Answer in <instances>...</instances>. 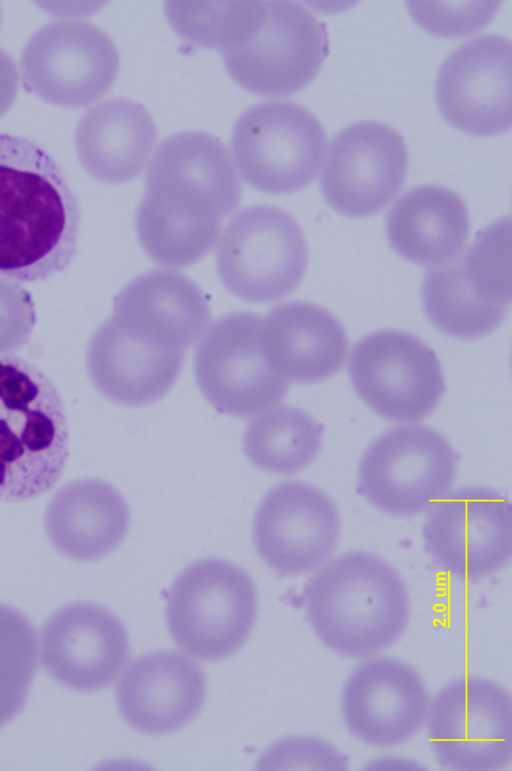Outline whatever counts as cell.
I'll return each mask as SVG.
<instances>
[{
	"mask_svg": "<svg viewBox=\"0 0 512 771\" xmlns=\"http://www.w3.org/2000/svg\"><path fill=\"white\" fill-rule=\"evenodd\" d=\"M137 208L139 242L156 263L176 268L201 260L221 220L238 206L242 187L223 143L187 131L162 141L146 172Z\"/></svg>",
	"mask_w": 512,
	"mask_h": 771,
	"instance_id": "cell-1",
	"label": "cell"
},
{
	"mask_svg": "<svg viewBox=\"0 0 512 771\" xmlns=\"http://www.w3.org/2000/svg\"><path fill=\"white\" fill-rule=\"evenodd\" d=\"M80 212L55 160L36 143L0 134V273L20 282L65 270Z\"/></svg>",
	"mask_w": 512,
	"mask_h": 771,
	"instance_id": "cell-2",
	"label": "cell"
},
{
	"mask_svg": "<svg viewBox=\"0 0 512 771\" xmlns=\"http://www.w3.org/2000/svg\"><path fill=\"white\" fill-rule=\"evenodd\" d=\"M303 600L315 634L345 657H367L387 648L409 619L408 593L399 574L364 551L321 566L306 583Z\"/></svg>",
	"mask_w": 512,
	"mask_h": 771,
	"instance_id": "cell-3",
	"label": "cell"
},
{
	"mask_svg": "<svg viewBox=\"0 0 512 771\" xmlns=\"http://www.w3.org/2000/svg\"><path fill=\"white\" fill-rule=\"evenodd\" d=\"M68 451L67 417L54 383L19 357H0V501L49 491Z\"/></svg>",
	"mask_w": 512,
	"mask_h": 771,
	"instance_id": "cell-4",
	"label": "cell"
},
{
	"mask_svg": "<svg viewBox=\"0 0 512 771\" xmlns=\"http://www.w3.org/2000/svg\"><path fill=\"white\" fill-rule=\"evenodd\" d=\"M511 278V221L502 218L479 231L462 255L429 270L421 290L425 313L450 336L486 335L510 307Z\"/></svg>",
	"mask_w": 512,
	"mask_h": 771,
	"instance_id": "cell-5",
	"label": "cell"
},
{
	"mask_svg": "<svg viewBox=\"0 0 512 771\" xmlns=\"http://www.w3.org/2000/svg\"><path fill=\"white\" fill-rule=\"evenodd\" d=\"M256 611L251 577L230 562L207 558L177 576L168 593L166 619L173 640L184 652L218 660L243 645Z\"/></svg>",
	"mask_w": 512,
	"mask_h": 771,
	"instance_id": "cell-6",
	"label": "cell"
},
{
	"mask_svg": "<svg viewBox=\"0 0 512 771\" xmlns=\"http://www.w3.org/2000/svg\"><path fill=\"white\" fill-rule=\"evenodd\" d=\"M222 284L253 303L277 301L301 282L308 246L295 219L269 205L237 212L225 227L215 253Z\"/></svg>",
	"mask_w": 512,
	"mask_h": 771,
	"instance_id": "cell-7",
	"label": "cell"
},
{
	"mask_svg": "<svg viewBox=\"0 0 512 771\" xmlns=\"http://www.w3.org/2000/svg\"><path fill=\"white\" fill-rule=\"evenodd\" d=\"M457 460L448 440L419 423L395 426L364 452L358 469L362 496L391 516L427 510L452 488Z\"/></svg>",
	"mask_w": 512,
	"mask_h": 771,
	"instance_id": "cell-8",
	"label": "cell"
},
{
	"mask_svg": "<svg viewBox=\"0 0 512 771\" xmlns=\"http://www.w3.org/2000/svg\"><path fill=\"white\" fill-rule=\"evenodd\" d=\"M326 136L319 120L291 101L258 103L238 118L231 152L242 178L267 193H292L316 176Z\"/></svg>",
	"mask_w": 512,
	"mask_h": 771,
	"instance_id": "cell-9",
	"label": "cell"
},
{
	"mask_svg": "<svg viewBox=\"0 0 512 771\" xmlns=\"http://www.w3.org/2000/svg\"><path fill=\"white\" fill-rule=\"evenodd\" d=\"M327 53L325 26L308 9L290 1H269L249 34L223 53V59L229 75L244 89L281 97L309 84Z\"/></svg>",
	"mask_w": 512,
	"mask_h": 771,
	"instance_id": "cell-10",
	"label": "cell"
},
{
	"mask_svg": "<svg viewBox=\"0 0 512 771\" xmlns=\"http://www.w3.org/2000/svg\"><path fill=\"white\" fill-rule=\"evenodd\" d=\"M262 317L232 312L214 321L194 354V374L219 412L249 417L281 402L289 382L271 366L261 336Z\"/></svg>",
	"mask_w": 512,
	"mask_h": 771,
	"instance_id": "cell-11",
	"label": "cell"
},
{
	"mask_svg": "<svg viewBox=\"0 0 512 771\" xmlns=\"http://www.w3.org/2000/svg\"><path fill=\"white\" fill-rule=\"evenodd\" d=\"M348 373L355 392L373 412L400 424L429 416L445 391L433 350L398 330L377 331L358 341Z\"/></svg>",
	"mask_w": 512,
	"mask_h": 771,
	"instance_id": "cell-12",
	"label": "cell"
},
{
	"mask_svg": "<svg viewBox=\"0 0 512 771\" xmlns=\"http://www.w3.org/2000/svg\"><path fill=\"white\" fill-rule=\"evenodd\" d=\"M119 67L112 39L77 20L51 22L29 39L20 58L24 88L61 107H85L110 89Z\"/></svg>",
	"mask_w": 512,
	"mask_h": 771,
	"instance_id": "cell-13",
	"label": "cell"
},
{
	"mask_svg": "<svg viewBox=\"0 0 512 771\" xmlns=\"http://www.w3.org/2000/svg\"><path fill=\"white\" fill-rule=\"evenodd\" d=\"M428 734L439 764L450 770L506 767L512 757L509 693L483 678H463L443 688L430 703Z\"/></svg>",
	"mask_w": 512,
	"mask_h": 771,
	"instance_id": "cell-14",
	"label": "cell"
},
{
	"mask_svg": "<svg viewBox=\"0 0 512 771\" xmlns=\"http://www.w3.org/2000/svg\"><path fill=\"white\" fill-rule=\"evenodd\" d=\"M423 537L427 552L447 573L462 579L488 576L511 557V506L487 487L450 490L427 510Z\"/></svg>",
	"mask_w": 512,
	"mask_h": 771,
	"instance_id": "cell-15",
	"label": "cell"
},
{
	"mask_svg": "<svg viewBox=\"0 0 512 771\" xmlns=\"http://www.w3.org/2000/svg\"><path fill=\"white\" fill-rule=\"evenodd\" d=\"M407 166V149L399 133L378 122L355 123L331 141L320 176L321 190L337 212L369 216L396 196Z\"/></svg>",
	"mask_w": 512,
	"mask_h": 771,
	"instance_id": "cell-16",
	"label": "cell"
},
{
	"mask_svg": "<svg viewBox=\"0 0 512 771\" xmlns=\"http://www.w3.org/2000/svg\"><path fill=\"white\" fill-rule=\"evenodd\" d=\"M340 532L334 502L317 487L300 481H286L270 489L253 522L258 554L280 575L323 566L333 554Z\"/></svg>",
	"mask_w": 512,
	"mask_h": 771,
	"instance_id": "cell-17",
	"label": "cell"
},
{
	"mask_svg": "<svg viewBox=\"0 0 512 771\" xmlns=\"http://www.w3.org/2000/svg\"><path fill=\"white\" fill-rule=\"evenodd\" d=\"M512 45L483 35L459 46L441 65L435 99L445 120L472 135H495L512 123Z\"/></svg>",
	"mask_w": 512,
	"mask_h": 771,
	"instance_id": "cell-18",
	"label": "cell"
},
{
	"mask_svg": "<svg viewBox=\"0 0 512 771\" xmlns=\"http://www.w3.org/2000/svg\"><path fill=\"white\" fill-rule=\"evenodd\" d=\"M430 702L419 675L393 658H374L350 675L342 692L350 733L374 746L398 745L423 726Z\"/></svg>",
	"mask_w": 512,
	"mask_h": 771,
	"instance_id": "cell-19",
	"label": "cell"
},
{
	"mask_svg": "<svg viewBox=\"0 0 512 771\" xmlns=\"http://www.w3.org/2000/svg\"><path fill=\"white\" fill-rule=\"evenodd\" d=\"M42 660L51 676L82 691L112 682L129 656L124 626L107 609L75 603L56 612L45 624Z\"/></svg>",
	"mask_w": 512,
	"mask_h": 771,
	"instance_id": "cell-20",
	"label": "cell"
},
{
	"mask_svg": "<svg viewBox=\"0 0 512 771\" xmlns=\"http://www.w3.org/2000/svg\"><path fill=\"white\" fill-rule=\"evenodd\" d=\"M205 677L189 657L158 651L135 659L117 686L123 718L149 734L177 730L193 719L205 697Z\"/></svg>",
	"mask_w": 512,
	"mask_h": 771,
	"instance_id": "cell-21",
	"label": "cell"
},
{
	"mask_svg": "<svg viewBox=\"0 0 512 771\" xmlns=\"http://www.w3.org/2000/svg\"><path fill=\"white\" fill-rule=\"evenodd\" d=\"M112 317L164 348L182 351L204 332L210 319L202 290L185 275L166 269L143 273L114 297Z\"/></svg>",
	"mask_w": 512,
	"mask_h": 771,
	"instance_id": "cell-22",
	"label": "cell"
},
{
	"mask_svg": "<svg viewBox=\"0 0 512 771\" xmlns=\"http://www.w3.org/2000/svg\"><path fill=\"white\" fill-rule=\"evenodd\" d=\"M261 336L268 361L288 382L325 380L345 362V330L329 311L311 303L275 306L262 318Z\"/></svg>",
	"mask_w": 512,
	"mask_h": 771,
	"instance_id": "cell-23",
	"label": "cell"
},
{
	"mask_svg": "<svg viewBox=\"0 0 512 771\" xmlns=\"http://www.w3.org/2000/svg\"><path fill=\"white\" fill-rule=\"evenodd\" d=\"M185 352L145 345L111 317L92 335L86 367L96 389L109 400L142 406L163 397L176 382Z\"/></svg>",
	"mask_w": 512,
	"mask_h": 771,
	"instance_id": "cell-24",
	"label": "cell"
},
{
	"mask_svg": "<svg viewBox=\"0 0 512 771\" xmlns=\"http://www.w3.org/2000/svg\"><path fill=\"white\" fill-rule=\"evenodd\" d=\"M129 520V508L113 486L99 479H79L53 495L44 527L60 553L87 561L113 551L125 537Z\"/></svg>",
	"mask_w": 512,
	"mask_h": 771,
	"instance_id": "cell-25",
	"label": "cell"
},
{
	"mask_svg": "<svg viewBox=\"0 0 512 771\" xmlns=\"http://www.w3.org/2000/svg\"><path fill=\"white\" fill-rule=\"evenodd\" d=\"M465 203L450 189L427 185L404 193L387 215L390 246L404 259L425 267L450 262L469 235Z\"/></svg>",
	"mask_w": 512,
	"mask_h": 771,
	"instance_id": "cell-26",
	"label": "cell"
},
{
	"mask_svg": "<svg viewBox=\"0 0 512 771\" xmlns=\"http://www.w3.org/2000/svg\"><path fill=\"white\" fill-rule=\"evenodd\" d=\"M156 138L155 124L141 104L111 99L81 117L75 130V149L92 177L120 183L138 176Z\"/></svg>",
	"mask_w": 512,
	"mask_h": 771,
	"instance_id": "cell-27",
	"label": "cell"
},
{
	"mask_svg": "<svg viewBox=\"0 0 512 771\" xmlns=\"http://www.w3.org/2000/svg\"><path fill=\"white\" fill-rule=\"evenodd\" d=\"M322 427L307 412L280 406L259 415L247 425L243 448L258 468L292 475L307 467L322 443Z\"/></svg>",
	"mask_w": 512,
	"mask_h": 771,
	"instance_id": "cell-28",
	"label": "cell"
},
{
	"mask_svg": "<svg viewBox=\"0 0 512 771\" xmlns=\"http://www.w3.org/2000/svg\"><path fill=\"white\" fill-rule=\"evenodd\" d=\"M37 661L31 623L16 609L0 605V726L22 709Z\"/></svg>",
	"mask_w": 512,
	"mask_h": 771,
	"instance_id": "cell-29",
	"label": "cell"
},
{
	"mask_svg": "<svg viewBox=\"0 0 512 771\" xmlns=\"http://www.w3.org/2000/svg\"><path fill=\"white\" fill-rule=\"evenodd\" d=\"M499 2L410 1L413 19L426 31L444 37H459L484 27L494 16Z\"/></svg>",
	"mask_w": 512,
	"mask_h": 771,
	"instance_id": "cell-30",
	"label": "cell"
},
{
	"mask_svg": "<svg viewBox=\"0 0 512 771\" xmlns=\"http://www.w3.org/2000/svg\"><path fill=\"white\" fill-rule=\"evenodd\" d=\"M35 322L31 294L17 282L0 276V355L24 346Z\"/></svg>",
	"mask_w": 512,
	"mask_h": 771,
	"instance_id": "cell-31",
	"label": "cell"
},
{
	"mask_svg": "<svg viewBox=\"0 0 512 771\" xmlns=\"http://www.w3.org/2000/svg\"><path fill=\"white\" fill-rule=\"evenodd\" d=\"M283 748L288 755V763L301 764L300 767L315 769H345L346 759L332 745L317 739H295L286 741Z\"/></svg>",
	"mask_w": 512,
	"mask_h": 771,
	"instance_id": "cell-32",
	"label": "cell"
},
{
	"mask_svg": "<svg viewBox=\"0 0 512 771\" xmlns=\"http://www.w3.org/2000/svg\"><path fill=\"white\" fill-rule=\"evenodd\" d=\"M19 89V75L13 58L0 49V118L13 105Z\"/></svg>",
	"mask_w": 512,
	"mask_h": 771,
	"instance_id": "cell-33",
	"label": "cell"
},
{
	"mask_svg": "<svg viewBox=\"0 0 512 771\" xmlns=\"http://www.w3.org/2000/svg\"><path fill=\"white\" fill-rule=\"evenodd\" d=\"M0 21H1V11H0Z\"/></svg>",
	"mask_w": 512,
	"mask_h": 771,
	"instance_id": "cell-34",
	"label": "cell"
}]
</instances>
